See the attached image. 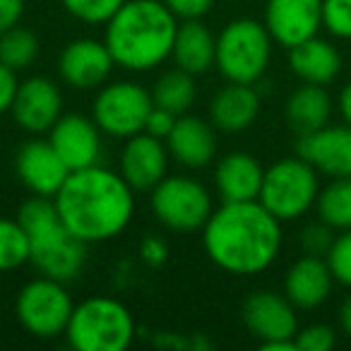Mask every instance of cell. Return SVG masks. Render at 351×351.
<instances>
[{"mask_svg": "<svg viewBox=\"0 0 351 351\" xmlns=\"http://www.w3.org/2000/svg\"><path fill=\"white\" fill-rule=\"evenodd\" d=\"M320 195L317 171L301 156L279 159L265 171L258 200L279 221H293L303 217Z\"/></svg>", "mask_w": 351, "mask_h": 351, "instance_id": "7", "label": "cell"}, {"mask_svg": "<svg viewBox=\"0 0 351 351\" xmlns=\"http://www.w3.org/2000/svg\"><path fill=\"white\" fill-rule=\"evenodd\" d=\"M339 322H341V330H344L346 335L351 337V296L346 298L344 303H341V308H339Z\"/></svg>", "mask_w": 351, "mask_h": 351, "instance_id": "41", "label": "cell"}, {"mask_svg": "<svg viewBox=\"0 0 351 351\" xmlns=\"http://www.w3.org/2000/svg\"><path fill=\"white\" fill-rule=\"evenodd\" d=\"M317 217L335 231L351 229V176L335 178L317 195Z\"/></svg>", "mask_w": 351, "mask_h": 351, "instance_id": "27", "label": "cell"}, {"mask_svg": "<svg viewBox=\"0 0 351 351\" xmlns=\"http://www.w3.org/2000/svg\"><path fill=\"white\" fill-rule=\"evenodd\" d=\"M243 322L250 335L260 339V344L289 341L298 332L296 306L287 296L274 291H255L245 298Z\"/></svg>", "mask_w": 351, "mask_h": 351, "instance_id": "12", "label": "cell"}, {"mask_svg": "<svg viewBox=\"0 0 351 351\" xmlns=\"http://www.w3.org/2000/svg\"><path fill=\"white\" fill-rule=\"evenodd\" d=\"M339 113H341V118H344V123L351 125V82L346 84L339 94Z\"/></svg>", "mask_w": 351, "mask_h": 351, "instance_id": "40", "label": "cell"}, {"mask_svg": "<svg viewBox=\"0 0 351 351\" xmlns=\"http://www.w3.org/2000/svg\"><path fill=\"white\" fill-rule=\"evenodd\" d=\"M111 51L104 41L97 39H75L63 49L58 58V73L65 84L75 89L101 87L113 73Z\"/></svg>", "mask_w": 351, "mask_h": 351, "instance_id": "17", "label": "cell"}, {"mask_svg": "<svg viewBox=\"0 0 351 351\" xmlns=\"http://www.w3.org/2000/svg\"><path fill=\"white\" fill-rule=\"evenodd\" d=\"M73 311L75 303L65 289V282L44 277V274L25 284L15 301L20 325L39 339L65 335Z\"/></svg>", "mask_w": 351, "mask_h": 351, "instance_id": "8", "label": "cell"}, {"mask_svg": "<svg viewBox=\"0 0 351 351\" xmlns=\"http://www.w3.org/2000/svg\"><path fill=\"white\" fill-rule=\"evenodd\" d=\"M36 56H39V39L34 32L17 25L0 34V63L8 65L10 70L20 73V70L29 68Z\"/></svg>", "mask_w": 351, "mask_h": 351, "instance_id": "28", "label": "cell"}, {"mask_svg": "<svg viewBox=\"0 0 351 351\" xmlns=\"http://www.w3.org/2000/svg\"><path fill=\"white\" fill-rule=\"evenodd\" d=\"M260 113V94L253 84L226 82L210 101V121L221 132H241L255 123Z\"/></svg>", "mask_w": 351, "mask_h": 351, "instance_id": "22", "label": "cell"}, {"mask_svg": "<svg viewBox=\"0 0 351 351\" xmlns=\"http://www.w3.org/2000/svg\"><path fill=\"white\" fill-rule=\"evenodd\" d=\"M68 15L84 25H106L125 0H60Z\"/></svg>", "mask_w": 351, "mask_h": 351, "instance_id": "30", "label": "cell"}, {"mask_svg": "<svg viewBox=\"0 0 351 351\" xmlns=\"http://www.w3.org/2000/svg\"><path fill=\"white\" fill-rule=\"evenodd\" d=\"M176 118H178V116H176V113L166 111V108L154 106V108H152L149 116H147L145 132H149V135L159 137V140H166V137L171 135V130H173Z\"/></svg>", "mask_w": 351, "mask_h": 351, "instance_id": "36", "label": "cell"}, {"mask_svg": "<svg viewBox=\"0 0 351 351\" xmlns=\"http://www.w3.org/2000/svg\"><path fill=\"white\" fill-rule=\"evenodd\" d=\"M178 20H200L212 10L215 0H161Z\"/></svg>", "mask_w": 351, "mask_h": 351, "instance_id": "35", "label": "cell"}, {"mask_svg": "<svg viewBox=\"0 0 351 351\" xmlns=\"http://www.w3.org/2000/svg\"><path fill=\"white\" fill-rule=\"evenodd\" d=\"M17 87H20L17 73L8 68V65L0 63V116L12 108V101H15V97H17Z\"/></svg>", "mask_w": 351, "mask_h": 351, "instance_id": "37", "label": "cell"}, {"mask_svg": "<svg viewBox=\"0 0 351 351\" xmlns=\"http://www.w3.org/2000/svg\"><path fill=\"white\" fill-rule=\"evenodd\" d=\"M25 15V0H0V34L17 27Z\"/></svg>", "mask_w": 351, "mask_h": 351, "instance_id": "39", "label": "cell"}, {"mask_svg": "<svg viewBox=\"0 0 351 351\" xmlns=\"http://www.w3.org/2000/svg\"><path fill=\"white\" fill-rule=\"evenodd\" d=\"M265 169L248 152H229L217 161L215 186L221 202L258 200L263 188Z\"/></svg>", "mask_w": 351, "mask_h": 351, "instance_id": "21", "label": "cell"}, {"mask_svg": "<svg viewBox=\"0 0 351 351\" xmlns=\"http://www.w3.org/2000/svg\"><path fill=\"white\" fill-rule=\"evenodd\" d=\"M296 152L320 173L332 178L351 176V125H325L308 135H298Z\"/></svg>", "mask_w": 351, "mask_h": 351, "instance_id": "18", "label": "cell"}, {"mask_svg": "<svg viewBox=\"0 0 351 351\" xmlns=\"http://www.w3.org/2000/svg\"><path fill=\"white\" fill-rule=\"evenodd\" d=\"M335 229L325 221H313L306 229L301 231V248L306 250V255H317V258H325L330 253L332 243H335Z\"/></svg>", "mask_w": 351, "mask_h": 351, "instance_id": "33", "label": "cell"}, {"mask_svg": "<svg viewBox=\"0 0 351 351\" xmlns=\"http://www.w3.org/2000/svg\"><path fill=\"white\" fill-rule=\"evenodd\" d=\"M293 341H296V351H330L335 346L337 337L330 325L315 322V325H308L303 330H298Z\"/></svg>", "mask_w": 351, "mask_h": 351, "instance_id": "34", "label": "cell"}, {"mask_svg": "<svg viewBox=\"0 0 351 351\" xmlns=\"http://www.w3.org/2000/svg\"><path fill=\"white\" fill-rule=\"evenodd\" d=\"M53 202L70 234L87 245L116 239L128 229L135 212L130 183L121 171L116 173L99 164L70 171Z\"/></svg>", "mask_w": 351, "mask_h": 351, "instance_id": "1", "label": "cell"}, {"mask_svg": "<svg viewBox=\"0 0 351 351\" xmlns=\"http://www.w3.org/2000/svg\"><path fill=\"white\" fill-rule=\"evenodd\" d=\"M29 263V236L17 219H0V272Z\"/></svg>", "mask_w": 351, "mask_h": 351, "instance_id": "29", "label": "cell"}, {"mask_svg": "<svg viewBox=\"0 0 351 351\" xmlns=\"http://www.w3.org/2000/svg\"><path fill=\"white\" fill-rule=\"evenodd\" d=\"M140 258H142V263L149 265V267H161V265L169 260V248H166L164 241L156 239V236H147L140 243Z\"/></svg>", "mask_w": 351, "mask_h": 351, "instance_id": "38", "label": "cell"}, {"mask_svg": "<svg viewBox=\"0 0 351 351\" xmlns=\"http://www.w3.org/2000/svg\"><path fill=\"white\" fill-rule=\"evenodd\" d=\"M65 337L77 351H125L135 339V320L121 301L94 296L75 306Z\"/></svg>", "mask_w": 351, "mask_h": 351, "instance_id": "5", "label": "cell"}, {"mask_svg": "<svg viewBox=\"0 0 351 351\" xmlns=\"http://www.w3.org/2000/svg\"><path fill=\"white\" fill-rule=\"evenodd\" d=\"M152 210L154 217L171 231H197L207 224L215 207L212 195L200 181L188 176H166L152 188Z\"/></svg>", "mask_w": 351, "mask_h": 351, "instance_id": "9", "label": "cell"}, {"mask_svg": "<svg viewBox=\"0 0 351 351\" xmlns=\"http://www.w3.org/2000/svg\"><path fill=\"white\" fill-rule=\"evenodd\" d=\"M10 113L25 132L41 135L49 132L63 116V94L51 77L36 75L20 82Z\"/></svg>", "mask_w": 351, "mask_h": 351, "instance_id": "11", "label": "cell"}, {"mask_svg": "<svg viewBox=\"0 0 351 351\" xmlns=\"http://www.w3.org/2000/svg\"><path fill=\"white\" fill-rule=\"evenodd\" d=\"M154 108L152 92L137 82H111L104 84L94 99L92 118L101 132L111 137H128L145 130L147 116Z\"/></svg>", "mask_w": 351, "mask_h": 351, "instance_id": "10", "label": "cell"}, {"mask_svg": "<svg viewBox=\"0 0 351 351\" xmlns=\"http://www.w3.org/2000/svg\"><path fill=\"white\" fill-rule=\"evenodd\" d=\"M272 36L267 27L248 17L234 20L217 36L215 65L226 82L255 84L267 73Z\"/></svg>", "mask_w": 351, "mask_h": 351, "instance_id": "6", "label": "cell"}, {"mask_svg": "<svg viewBox=\"0 0 351 351\" xmlns=\"http://www.w3.org/2000/svg\"><path fill=\"white\" fill-rule=\"evenodd\" d=\"M195 75L186 73L181 68L166 70L159 80H156L154 89H152V99H154V106L166 108V111L176 113V116H183L188 113V108L195 101Z\"/></svg>", "mask_w": 351, "mask_h": 351, "instance_id": "26", "label": "cell"}, {"mask_svg": "<svg viewBox=\"0 0 351 351\" xmlns=\"http://www.w3.org/2000/svg\"><path fill=\"white\" fill-rule=\"evenodd\" d=\"M327 265L332 269V277L335 282L351 287V229L341 231L339 236L332 243L330 253L325 255Z\"/></svg>", "mask_w": 351, "mask_h": 351, "instance_id": "31", "label": "cell"}, {"mask_svg": "<svg viewBox=\"0 0 351 351\" xmlns=\"http://www.w3.org/2000/svg\"><path fill=\"white\" fill-rule=\"evenodd\" d=\"M332 269L325 258L317 255H303L289 267L284 277V296L303 311L322 306L332 293Z\"/></svg>", "mask_w": 351, "mask_h": 351, "instance_id": "20", "label": "cell"}, {"mask_svg": "<svg viewBox=\"0 0 351 351\" xmlns=\"http://www.w3.org/2000/svg\"><path fill=\"white\" fill-rule=\"evenodd\" d=\"M332 116V99L322 84L303 82L287 99V121L298 135H308L327 125Z\"/></svg>", "mask_w": 351, "mask_h": 351, "instance_id": "25", "label": "cell"}, {"mask_svg": "<svg viewBox=\"0 0 351 351\" xmlns=\"http://www.w3.org/2000/svg\"><path fill=\"white\" fill-rule=\"evenodd\" d=\"M322 27L337 39H351V0H322Z\"/></svg>", "mask_w": 351, "mask_h": 351, "instance_id": "32", "label": "cell"}, {"mask_svg": "<svg viewBox=\"0 0 351 351\" xmlns=\"http://www.w3.org/2000/svg\"><path fill=\"white\" fill-rule=\"evenodd\" d=\"M176 32L178 17L161 0H125L106 22L104 44L123 70L147 73L171 58Z\"/></svg>", "mask_w": 351, "mask_h": 351, "instance_id": "3", "label": "cell"}, {"mask_svg": "<svg viewBox=\"0 0 351 351\" xmlns=\"http://www.w3.org/2000/svg\"><path fill=\"white\" fill-rule=\"evenodd\" d=\"M15 169L20 181L34 195L56 197V193L68 181L70 169L49 140H29L20 147L15 156Z\"/></svg>", "mask_w": 351, "mask_h": 351, "instance_id": "16", "label": "cell"}, {"mask_svg": "<svg viewBox=\"0 0 351 351\" xmlns=\"http://www.w3.org/2000/svg\"><path fill=\"white\" fill-rule=\"evenodd\" d=\"M169 156L164 140L142 130L128 137L123 147L121 176L130 183L132 191H152L169 176Z\"/></svg>", "mask_w": 351, "mask_h": 351, "instance_id": "15", "label": "cell"}, {"mask_svg": "<svg viewBox=\"0 0 351 351\" xmlns=\"http://www.w3.org/2000/svg\"><path fill=\"white\" fill-rule=\"evenodd\" d=\"M169 154L186 169H205L217 154V132L215 125L197 116L176 118L171 135L166 137Z\"/></svg>", "mask_w": 351, "mask_h": 351, "instance_id": "19", "label": "cell"}, {"mask_svg": "<svg viewBox=\"0 0 351 351\" xmlns=\"http://www.w3.org/2000/svg\"><path fill=\"white\" fill-rule=\"evenodd\" d=\"M49 142L70 171L99 164L101 156V128L82 113H65L49 130Z\"/></svg>", "mask_w": 351, "mask_h": 351, "instance_id": "14", "label": "cell"}, {"mask_svg": "<svg viewBox=\"0 0 351 351\" xmlns=\"http://www.w3.org/2000/svg\"><path fill=\"white\" fill-rule=\"evenodd\" d=\"M265 27L284 49L317 36L322 27V0H267Z\"/></svg>", "mask_w": 351, "mask_h": 351, "instance_id": "13", "label": "cell"}, {"mask_svg": "<svg viewBox=\"0 0 351 351\" xmlns=\"http://www.w3.org/2000/svg\"><path fill=\"white\" fill-rule=\"evenodd\" d=\"M202 243L212 263L229 274H260L279 255L282 221L260 200L224 202L202 226Z\"/></svg>", "mask_w": 351, "mask_h": 351, "instance_id": "2", "label": "cell"}, {"mask_svg": "<svg viewBox=\"0 0 351 351\" xmlns=\"http://www.w3.org/2000/svg\"><path fill=\"white\" fill-rule=\"evenodd\" d=\"M289 65L298 80L325 87L341 73V56L335 49V44L313 36V39L289 49Z\"/></svg>", "mask_w": 351, "mask_h": 351, "instance_id": "23", "label": "cell"}, {"mask_svg": "<svg viewBox=\"0 0 351 351\" xmlns=\"http://www.w3.org/2000/svg\"><path fill=\"white\" fill-rule=\"evenodd\" d=\"M217 56V36L200 20H183L178 25L173 41V58L176 68L186 70L191 75H202L215 65Z\"/></svg>", "mask_w": 351, "mask_h": 351, "instance_id": "24", "label": "cell"}, {"mask_svg": "<svg viewBox=\"0 0 351 351\" xmlns=\"http://www.w3.org/2000/svg\"><path fill=\"white\" fill-rule=\"evenodd\" d=\"M17 221L29 236V263L44 277L70 282L80 277L87 258V243L70 234L63 224L56 202L51 197L36 195L20 207Z\"/></svg>", "mask_w": 351, "mask_h": 351, "instance_id": "4", "label": "cell"}]
</instances>
